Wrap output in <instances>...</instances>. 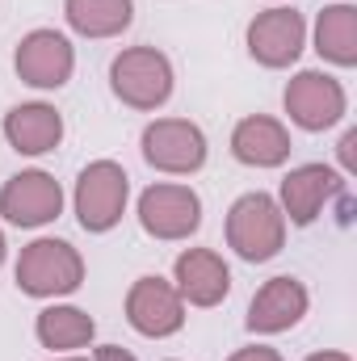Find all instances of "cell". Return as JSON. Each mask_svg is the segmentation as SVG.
Instances as JSON below:
<instances>
[{
	"label": "cell",
	"instance_id": "6da1fadb",
	"mask_svg": "<svg viewBox=\"0 0 357 361\" xmlns=\"http://www.w3.org/2000/svg\"><path fill=\"white\" fill-rule=\"evenodd\" d=\"M227 244L248 265L273 261L286 244V214H282L277 197H269L261 189L236 197L231 210H227Z\"/></svg>",
	"mask_w": 357,
	"mask_h": 361
},
{
	"label": "cell",
	"instance_id": "7a4b0ae2",
	"mask_svg": "<svg viewBox=\"0 0 357 361\" xmlns=\"http://www.w3.org/2000/svg\"><path fill=\"white\" fill-rule=\"evenodd\" d=\"M85 286V257L68 240H34L17 257V290L30 298H63Z\"/></svg>",
	"mask_w": 357,
	"mask_h": 361
},
{
	"label": "cell",
	"instance_id": "3957f363",
	"mask_svg": "<svg viewBox=\"0 0 357 361\" xmlns=\"http://www.w3.org/2000/svg\"><path fill=\"white\" fill-rule=\"evenodd\" d=\"M109 89L131 109H160L173 97V63L156 47H126L109 63Z\"/></svg>",
	"mask_w": 357,
	"mask_h": 361
},
{
	"label": "cell",
	"instance_id": "277c9868",
	"mask_svg": "<svg viewBox=\"0 0 357 361\" xmlns=\"http://www.w3.org/2000/svg\"><path fill=\"white\" fill-rule=\"evenodd\" d=\"M126 197H131V177L122 164L114 160H92L89 169H80L76 177V219L89 235H105L122 223L126 214Z\"/></svg>",
	"mask_w": 357,
	"mask_h": 361
},
{
	"label": "cell",
	"instance_id": "5b68a950",
	"mask_svg": "<svg viewBox=\"0 0 357 361\" xmlns=\"http://www.w3.org/2000/svg\"><path fill=\"white\" fill-rule=\"evenodd\" d=\"M143 160L156 173H173V177H189L206 164V135L202 126L185 122V118H156L143 126Z\"/></svg>",
	"mask_w": 357,
	"mask_h": 361
},
{
	"label": "cell",
	"instance_id": "8992f818",
	"mask_svg": "<svg viewBox=\"0 0 357 361\" xmlns=\"http://www.w3.org/2000/svg\"><path fill=\"white\" fill-rule=\"evenodd\" d=\"M139 223L152 240H169V244L189 240L202 227V197L189 185H173V180L147 185L139 193Z\"/></svg>",
	"mask_w": 357,
	"mask_h": 361
},
{
	"label": "cell",
	"instance_id": "52a82bcc",
	"mask_svg": "<svg viewBox=\"0 0 357 361\" xmlns=\"http://www.w3.org/2000/svg\"><path fill=\"white\" fill-rule=\"evenodd\" d=\"M13 68L21 76V85L30 89H63L76 72V51L59 30H30L17 51H13Z\"/></svg>",
	"mask_w": 357,
	"mask_h": 361
},
{
	"label": "cell",
	"instance_id": "ba28073f",
	"mask_svg": "<svg viewBox=\"0 0 357 361\" xmlns=\"http://www.w3.org/2000/svg\"><path fill=\"white\" fill-rule=\"evenodd\" d=\"M282 105H286V114H290L294 126H303V130H328V126H337L345 118L349 97L341 89V80L328 76V72H298L286 85V92H282Z\"/></svg>",
	"mask_w": 357,
	"mask_h": 361
},
{
	"label": "cell",
	"instance_id": "9c48e42d",
	"mask_svg": "<svg viewBox=\"0 0 357 361\" xmlns=\"http://www.w3.org/2000/svg\"><path fill=\"white\" fill-rule=\"evenodd\" d=\"M126 324L139 336H152V341L177 336L185 328V298L164 277H139L126 290Z\"/></svg>",
	"mask_w": 357,
	"mask_h": 361
},
{
	"label": "cell",
	"instance_id": "30bf717a",
	"mask_svg": "<svg viewBox=\"0 0 357 361\" xmlns=\"http://www.w3.org/2000/svg\"><path fill=\"white\" fill-rule=\"evenodd\" d=\"M59 210H63V189L42 169H25L0 189V214L13 227H47L59 219Z\"/></svg>",
	"mask_w": 357,
	"mask_h": 361
},
{
	"label": "cell",
	"instance_id": "8fae6325",
	"mask_svg": "<svg viewBox=\"0 0 357 361\" xmlns=\"http://www.w3.org/2000/svg\"><path fill=\"white\" fill-rule=\"evenodd\" d=\"M307 47V21L298 8H265L248 21V55L261 68H290Z\"/></svg>",
	"mask_w": 357,
	"mask_h": 361
},
{
	"label": "cell",
	"instance_id": "7c38bea8",
	"mask_svg": "<svg viewBox=\"0 0 357 361\" xmlns=\"http://www.w3.org/2000/svg\"><path fill=\"white\" fill-rule=\"evenodd\" d=\"M345 193V177L328 164H298L282 177L277 189V206L294 227H311L320 219V210Z\"/></svg>",
	"mask_w": 357,
	"mask_h": 361
},
{
	"label": "cell",
	"instance_id": "4fadbf2b",
	"mask_svg": "<svg viewBox=\"0 0 357 361\" xmlns=\"http://www.w3.org/2000/svg\"><path fill=\"white\" fill-rule=\"evenodd\" d=\"M307 302H311V294H307V286H303L298 277H290V273L269 277L265 286L253 294L244 324H248V332H257V336L290 332V328L307 315Z\"/></svg>",
	"mask_w": 357,
	"mask_h": 361
},
{
	"label": "cell",
	"instance_id": "5bb4252c",
	"mask_svg": "<svg viewBox=\"0 0 357 361\" xmlns=\"http://www.w3.org/2000/svg\"><path fill=\"white\" fill-rule=\"evenodd\" d=\"M173 277L189 307H219L231 294V269L214 248H185L173 265Z\"/></svg>",
	"mask_w": 357,
	"mask_h": 361
},
{
	"label": "cell",
	"instance_id": "9a60e30c",
	"mask_svg": "<svg viewBox=\"0 0 357 361\" xmlns=\"http://www.w3.org/2000/svg\"><path fill=\"white\" fill-rule=\"evenodd\" d=\"M4 139L21 156H47L63 143V114L47 101H25L4 114Z\"/></svg>",
	"mask_w": 357,
	"mask_h": 361
},
{
	"label": "cell",
	"instance_id": "2e32d148",
	"mask_svg": "<svg viewBox=\"0 0 357 361\" xmlns=\"http://www.w3.org/2000/svg\"><path fill=\"white\" fill-rule=\"evenodd\" d=\"M231 156L248 169H277L290 160V130L277 118L248 114L231 130Z\"/></svg>",
	"mask_w": 357,
	"mask_h": 361
},
{
	"label": "cell",
	"instance_id": "e0dca14e",
	"mask_svg": "<svg viewBox=\"0 0 357 361\" xmlns=\"http://www.w3.org/2000/svg\"><path fill=\"white\" fill-rule=\"evenodd\" d=\"M34 332H38L42 349L68 353V349H85V345H89L92 336H97V324H92L89 311H80V307H72V302H55V307L38 311Z\"/></svg>",
	"mask_w": 357,
	"mask_h": 361
},
{
	"label": "cell",
	"instance_id": "ac0fdd59",
	"mask_svg": "<svg viewBox=\"0 0 357 361\" xmlns=\"http://www.w3.org/2000/svg\"><path fill=\"white\" fill-rule=\"evenodd\" d=\"M63 17L85 38H118L135 21V0H63Z\"/></svg>",
	"mask_w": 357,
	"mask_h": 361
},
{
	"label": "cell",
	"instance_id": "d6986e66",
	"mask_svg": "<svg viewBox=\"0 0 357 361\" xmlns=\"http://www.w3.org/2000/svg\"><path fill=\"white\" fill-rule=\"evenodd\" d=\"M315 51H320V59H328L337 68H353L357 63V8L353 4H328L315 17Z\"/></svg>",
	"mask_w": 357,
	"mask_h": 361
},
{
	"label": "cell",
	"instance_id": "ffe728a7",
	"mask_svg": "<svg viewBox=\"0 0 357 361\" xmlns=\"http://www.w3.org/2000/svg\"><path fill=\"white\" fill-rule=\"evenodd\" d=\"M337 156H341V169H345V173H357V130H345Z\"/></svg>",
	"mask_w": 357,
	"mask_h": 361
},
{
	"label": "cell",
	"instance_id": "44dd1931",
	"mask_svg": "<svg viewBox=\"0 0 357 361\" xmlns=\"http://www.w3.org/2000/svg\"><path fill=\"white\" fill-rule=\"evenodd\" d=\"M227 361H282V353L269 345H248V349H236Z\"/></svg>",
	"mask_w": 357,
	"mask_h": 361
},
{
	"label": "cell",
	"instance_id": "7402d4cb",
	"mask_svg": "<svg viewBox=\"0 0 357 361\" xmlns=\"http://www.w3.org/2000/svg\"><path fill=\"white\" fill-rule=\"evenodd\" d=\"M92 361H139L135 353H126L122 345H101L97 353H92Z\"/></svg>",
	"mask_w": 357,
	"mask_h": 361
},
{
	"label": "cell",
	"instance_id": "603a6c76",
	"mask_svg": "<svg viewBox=\"0 0 357 361\" xmlns=\"http://www.w3.org/2000/svg\"><path fill=\"white\" fill-rule=\"evenodd\" d=\"M307 361H353L349 353H337V349H324V353H311Z\"/></svg>",
	"mask_w": 357,
	"mask_h": 361
},
{
	"label": "cell",
	"instance_id": "cb8c5ba5",
	"mask_svg": "<svg viewBox=\"0 0 357 361\" xmlns=\"http://www.w3.org/2000/svg\"><path fill=\"white\" fill-rule=\"evenodd\" d=\"M4 252H8V244H4V231H0V265H4Z\"/></svg>",
	"mask_w": 357,
	"mask_h": 361
},
{
	"label": "cell",
	"instance_id": "d4e9b609",
	"mask_svg": "<svg viewBox=\"0 0 357 361\" xmlns=\"http://www.w3.org/2000/svg\"><path fill=\"white\" fill-rule=\"evenodd\" d=\"M55 361H89V357H55Z\"/></svg>",
	"mask_w": 357,
	"mask_h": 361
}]
</instances>
